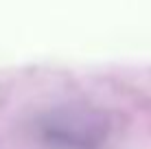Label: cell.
Returning <instances> with one entry per match:
<instances>
[{
	"mask_svg": "<svg viewBox=\"0 0 151 149\" xmlns=\"http://www.w3.org/2000/svg\"><path fill=\"white\" fill-rule=\"evenodd\" d=\"M33 132L42 149H105L114 125L96 107L66 105L40 114Z\"/></svg>",
	"mask_w": 151,
	"mask_h": 149,
	"instance_id": "obj_1",
	"label": "cell"
}]
</instances>
